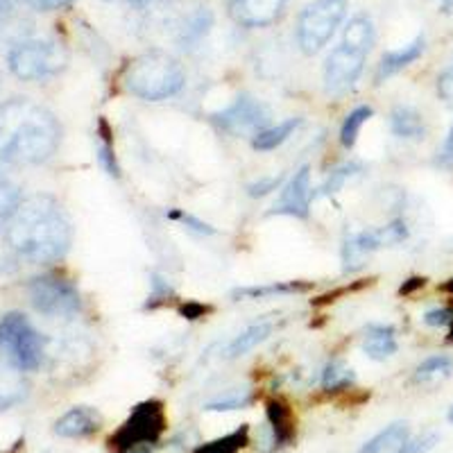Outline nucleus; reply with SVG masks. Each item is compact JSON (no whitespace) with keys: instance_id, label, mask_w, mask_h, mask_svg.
<instances>
[{"instance_id":"obj_1","label":"nucleus","mask_w":453,"mask_h":453,"mask_svg":"<svg viewBox=\"0 0 453 453\" xmlns=\"http://www.w3.org/2000/svg\"><path fill=\"white\" fill-rule=\"evenodd\" d=\"M5 226V241L12 252L30 263L62 261L71 250V220L64 206L48 193L21 200Z\"/></svg>"},{"instance_id":"obj_2","label":"nucleus","mask_w":453,"mask_h":453,"mask_svg":"<svg viewBox=\"0 0 453 453\" xmlns=\"http://www.w3.org/2000/svg\"><path fill=\"white\" fill-rule=\"evenodd\" d=\"M59 143L62 125L50 109L30 98L0 103V164H46Z\"/></svg>"},{"instance_id":"obj_3","label":"nucleus","mask_w":453,"mask_h":453,"mask_svg":"<svg viewBox=\"0 0 453 453\" xmlns=\"http://www.w3.org/2000/svg\"><path fill=\"white\" fill-rule=\"evenodd\" d=\"M123 84L132 96L145 100V103H161L184 88L186 73L173 55L150 50L134 57L125 66Z\"/></svg>"},{"instance_id":"obj_4","label":"nucleus","mask_w":453,"mask_h":453,"mask_svg":"<svg viewBox=\"0 0 453 453\" xmlns=\"http://www.w3.org/2000/svg\"><path fill=\"white\" fill-rule=\"evenodd\" d=\"M68 50L52 39H26L7 52V66L12 75L23 82H42L55 78L66 68Z\"/></svg>"},{"instance_id":"obj_5","label":"nucleus","mask_w":453,"mask_h":453,"mask_svg":"<svg viewBox=\"0 0 453 453\" xmlns=\"http://www.w3.org/2000/svg\"><path fill=\"white\" fill-rule=\"evenodd\" d=\"M0 354L14 370L35 372L43 363L46 342L26 315L10 311L0 318Z\"/></svg>"},{"instance_id":"obj_6","label":"nucleus","mask_w":453,"mask_h":453,"mask_svg":"<svg viewBox=\"0 0 453 453\" xmlns=\"http://www.w3.org/2000/svg\"><path fill=\"white\" fill-rule=\"evenodd\" d=\"M347 14V0H313L297 21V43L304 55H318Z\"/></svg>"},{"instance_id":"obj_7","label":"nucleus","mask_w":453,"mask_h":453,"mask_svg":"<svg viewBox=\"0 0 453 453\" xmlns=\"http://www.w3.org/2000/svg\"><path fill=\"white\" fill-rule=\"evenodd\" d=\"M165 431L164 403L157 399L139 403L120 428L109 438V449L116 453H127L136 447H150L161 440Z\"/></svg>"},{"instance_id":"obj_8","label":"nucleus","mask_w":453,"mask_h":453,"mask_svg":"<svg viewBox=\"0 0 453 453\" xmlns=\"http://www.w3.org/2000/svg\"><path fill=\"white\" fill-rule=\"evenodd\" d=\"M27 295L32 306L50 318H71L82 309L78 286L64 274H39L27 283Z\"/></svg>"},{"instance_id":"obj_9","label":"nucleus","mask_w":453,"mask_h":453,"mask_svg":"<svg viewBox=\"0 0 453 453\" xmlns=\"http://www.w3.org/2000/svg\"><path fill=\"white\" fill-rule=\"evenodd\" d=\"M408 238V226L403 220H392L390 225L379 226V229H363V232H347L342 241V270L345 273H356L365 265L367 258L376 250L386 245H396Z\"/></svg>"},{"instance_id":"obj_10","label":"nucleus","mask_w":453,"mask_h":453,"mask_svg":"<svg viewBox=\"0 0 453 453\" xmlns=\"http://www.w3.org/2000/svg\"><path fill=\"white\" fill-rule=\"evenodd\" d=\"M213 123L232 136H257L258 132L268 129L270 109L261 100L242 93L229 107L220 109L211 116Z\"/></svg>"},{"instance_id":"obj_11","label":"nucleus","mask_w":453,"mask_h":453,"mask_svg":"<svg viewBox=\"0 0 453 453\" xmlns=\"http://www.w3.org/2000/svg\"><path fill=\"white\" fill-rule=\"evenodd\" d=\"M367 52L340 43L331 50L325 64V91L331 98H340L354 88L365 68Z\"/></svg>"},{"instance_id":"obj_12","label":"nucleus","mask_w":453,"mask_h":453,"mask_svg":"<svg viewBox=\"0 0 453 453\" xmlns=\"http://www.w3.org/2000/svg\"><path fill=\"white\" fill-rule=\"evenodd\" d=\"M311 200H315V193L311 191V168L302 165L281 191V197L273 206V213L274 216L306 218Z\"/></svg>"},{"instance_id":"obj_13","label":"nucleus","mask_w":453,"mask_h":453,"mask_svg":"<svg viewBox=\"0 0 453 453\" xmlns=\"http://www.w3.org/2000/svg\"><path fill=\"white\" fill-rule=\"evenodd\" d=\"M288 0H229L234 21L242 27H265L279 19Z\"/></svg>"},{"instance_id":"obj_14","label":"nucleus","mask_w":453,"mask_h":453,"mask_svg":"<svg viewBox=\"0 0 453 453\" xmlns=\"http://www.w3.org/2000/svg\"><path fill=\"white\" fill-rule=\"evenodd\" d=\"M100 426H103V418H100V412L96 408L75 406L57 419L55 433L59 438L82 440L96 435Z\"/></svg>"},{"instance_id":"obj_15","label":"nucleus","mask_w":453,"mask_h":453,"mask_svg":"<svg viewBox=\"0 0 453 453\" xmlns=\"http://www.w3.org/2000/svg\"><path fill=\"white\" fill-rule=\"evenodd\" d=\"M424 50H426V39H424V35H419L411 43H406V46L386 52L381 57V62H379V68H376V84H381L383 80L392 78V75H396L406 66H411L412 62H418L419 57L424 55Z\"/></svg>"},{"instance_id":"obj_16","label":"nucleus","mask_w":453,"mask_h":453,"mask_svg":"<svg viewBox=\"0 0 453 453\" xmlns=\"http://www.w3.org/2000/svg\"><path fill=\"white\" fill-rule=\"evenodd\" d=\"M265 415H268L270 431H273V444L274 449H283L293 444L295 440V418L288 403H283L281 399H270L265 403Z\"/></svg>"},{"instance_id":"obj_17","label":"nucleus","mask_w":453,"mask_h":453,"mask_svg":"<svg viewBox=\"0 0 453 453\" xmlns=\"http://www.w3.org/2000/svg\"><path fill=\"white\" fill-rule=\"evenodd\" d=\"M390 129L396 139L422 141L426 136V123L424 116L411 104H399L390 113Z\"/></svg>"},{"instance_id":"obj_18","label":"nucleus","mask_w":453,"mask_h":453,"mask_svg":"<svg viewBox=\"0 0 453 453\" xmlns=\"http://www.w3.org/2000/svg\"><path fill=\"white\" fill-rule=\"evenodd\" d=\"M363 351L372 361H386L396 354V331L390 325H367L363 335Z\"/></svg>"},{"instance_id":"obj_19","label":"nucleus","mask_w":453,"mask_h":453,"mask_svg":"<svg viewBox=\"0 0 453 453\" xmlns=\"http://www.w3.org/2000/svg\"><path fill=\"white\" fill-rule=\"evenodd\" d=\"M313 288L309 281H273L263 286H242L232 293L236 302L241 299H268V297H286V295H302Z\"/></svg>"},{"instance_id":"obj_20","label":"nucleus","mask_w":453,"mask_h":453,"mask_svg":"<svg viewBox=\"0 0 453 453\" xmlns=\"http://www.w3.org/2000/svg\"><path fill=\"white\" fill-rule=\"evenodd\" d=\"M411 440V431L403 422H395L367 440L358 453H396Z\"/></svg>"},{"instance_id":"obj_21","label":"nucleus","mask_w":453,"mask_h":453,"mask_svg":"<svg viewBox=\"0 0 453 453\" xmlns=\"http://www.w3.org/2000/svg\"><path fill=\"white\" fill-rule=\"evenodd\" d=\"M27 381L14 367L0 365V411H10L27 396Z\"/></svg>"},{"instance_id":"obj_22","label":"nucleus","mask_w":453,"mask_h":453,"mask_svg":"<svg viewBox=\"0 0 453 453\" xmlns=\"http://www.w3.org/2000/svg\"><path fill=\"white\" fill-rule=\"evenodd\" d=\"M270 334H273V325H270V322H257V325L248 326V329L242 331L241 335H236V338L226 345L225 356L226 358H241V356H245L248 351H252L254 347L265 342V340L270 338Z\"/></svg>"},{"instance_id":"obj_23","label":"nucleus","mask_w":453,"mask_h":453,"mask_svg":"<svg viewBox=\"0 0 453 453\" xmlns=\"http://www.w3.org/2000/svg\"><path fill=\"white\" fill-rule=\"evenodd\" d=\"M342 43L356 48V50L370 52L374 46V23L367 14L351 16L347 23L345 32H342Z\"/></svg>"},{"instance_id":"obj_24","label":"nucleus","mask_w":453,"mask_h":453,"mask_svg":"<svg viewBox=\"0 0 453 453\" xmlns=\"http://www.w3.org/2000/svg\"><path fill=\"white\" fill-rule=\"evenodd\" d=\"M299 125H302V119H288V120H283V123L274 125V127L263 129V132H258V134L254 136L252 148L258 150V152H270V150H277L279 145L286 143V141H288L290 136L297 132Z\"/></svg>"},{"instance_id":"obj_25","label":"nucleus","mask_w":453,"mask_h":453,"mask_svg":"<svg viewBox=\"0 0 453 453\" xmlns=\"http://www.w3.org/2000/svg\"><path fill=\"white\" fill-rule=\"evenodd\" d=\"M21 186L0 164V226L7 225L14 216L16 206L21 204Z\"/></svg>"},{"instance_id":"obj_26","label":"nucleus","mask_w":453,"mask_h":453,"mask_svg":"<svg viewBox=\"0 0 453 453\" xmlns=\"http://www.w3.org/2000/svg\"><path fill=\"white\" fill-rule=\"evenodd\" d=\"M250 444V426L242 424L236 431L226 433L222 438L211 440V442H204L196 449L193 453H241L242 449Z\"/></svg>"},{"instance_id":"obj_27","label":"nucleus","mask_w":453,"mask_h":453,"mask_svg":"<svg viewBox=\"0 0 453 453\" xmlns=\"http://www.w3.org/2000/svg\"><path fill=\"white\" fill-rule=\"evenodd\" d=\"M453 370V358L447 354H438V356H431L422 365L415 370V383H422V386H433V383L442 381L451 374Z\"/></svg>"},{"instance_id":"obj_28","label":"nucleus","mask_w":453,"mask_h":453,"mask_svg":"<svg viewBox=\"0 0 453 453\" xmlns=\"http://www.w3.org/2000/svg\"><path fill=\"white\" fill-rule=\"evenodd\" d=\"M356 383V376L351 367H347L342 361H331L322 370V390L326 392H342L349 390Z\"/></svg>"},{"instance_id":"obj_29","label":"nucleus","mask_w":453,"mask_h":453,"mask_svg":"<svg viewBox=\"0 0 453 453\" xmlns=\"http://www.w3.org/2000/svg\"><path fill=\"white\" fill-rule=\"evenodd\" d=\"M372 119V107L363 104V107H356L354 111L347 113L345 123H342V129H340V143L342 148L351 150L361 136V129L367 120Z\"/></svg>"},{"instance_id":"obj_30","label":"nucleus","mask_w":453,"mask_h":453,"mask_svg":"<svg viewBox=\"0 0 453 453\" xmlns=\"http://www.w3.org/2000/svg\"><path fill=\"white\" fill-rule=\"evenodd\" d=\"M98 136H100V148H98L100 165L107 170V175L120 177V165H119V159H116V152H113L111 127H109V123L104 119H100L98 123Z\"/></svg>"},{"instance_id":"obj_31","label":"nucleus","mask_w":453,"mask_h":453,"mask_svg":"<svg viewBox=\"0 0 453 453\" xmlns=\"http://www.w3.org/2000/svg\"><path fill=\"white\" fill-rule=\"evenodd\" d=\"M213 26V14L209 10H200L196 16H193L191 21L186 23L184 35H181V43L186 46H197V43L209 35Z\"/></svg>"},{"instance_id":"obj_32","label":"nucleus","mask_w":453,"mask_h":453,"mask_svg":"<svg viewBox=\"0 0 453 453\" xmlns=\"http://www.w3.org/2000/svg\"><path fill=\"white\" fill-rule=\"evenodd\" d=\"M252 392L250 390H232L226 392V395L218 396L213 402L206 403V411L211 412H225V411H238V408H248L252 403Z\"/></svg>"},{"instance_id":"obj_33","label":"nucleus","mask_w":453,"mask_h":453,"mask_svg":"<svg viewBox=\"0 0 453 453\" xmlns=\"http://www.w3.org/2000/svg\"><path fill=\"white\" fill-rule=\"evenodd\" d=\"M358 170H361V165L358 164H345V165H340V168H335L334 173L326 177L325 184L319 186L318 193H315V197H325V196H334V193H338L340 188L347 184V180H349V177H354Z\"/></svg>"},{"instance_id":"obj_34","label":"nucleus","mask_w":453,"mask_h":453,"mask_svg":"<svg viewBox=\"0 0 453 453\" xmlns=\"http://www.w3.org/2000/svg\"><path fill=\"white\" fill-rule=\"evenodd\" d=\"M165 218H170V220H177L181 222V225L188 229V232L193 234H200V236H213L216 234V229H213L209 222L200 220L197 216H193V213H186L181 211V209H170V211H165Z\"/></svg>"},{"instance_id":"obj_35","label":"nucleus","mask_w":453,"mask_h":453,"mask_svg":"<svg viewBox=\"0 0 453 453\" xmlns=\"http://www.w3.org/2000/svg\"><path fill=\"white\" fill-rule=\"evenodd\" d=\"M170 297H175V290L165 281L161 274H152V290H150V297H148V304L145 309H157L159 304L168 302Z\"/></svg>"},{"instance_id":"obj_36","label":"nucleus","mask_w":453,"mask_h":453,"mask_svg":"<svg viewBox=\"0 0 453 453\" xmlns=\"http://www.w3.org/2000/svg\"><path fill=\"white\" fill-rule=\"evenodd\" d=\"M283 180H286V175H283V173H279V175L261 177V180L252 181V184L248 186V196H250V197H263V196H268V193L277 191L279 186L283 184Z\"/></svg>"},{"instance_id":"obj_37","label":"nucleus","mask_w":453,"mask_h":453,"mask_svg":"<svg viewBox=\"0 0 453 453\" xmlns=\"http://www.w3.org/2000/svg\"><path fill=\"white\" fill-rule=\"evenodd\" d=\"M424 322L428 326H447L451 329L453 326V309H433L424 315Z\"/></svg>"},{"instance_id":"obj_38","label":"nucleus","mask_w":453,"mask_h":453,"mask_svg":"<svg viewBox=\"0 0 453 453\" xmlns=\"http://www.w3.org/2000/svg\"><path fill=\"white\" fill-rule=\"evenodd\" d=\"M435 442H438V435H424L418 440H408L396 453H426L428 449L435 447Z\"/></svg>"},{"instance_id":"obj_39","label":"nucleus","mask_w":453,"mask_h":453,"mask_svg":"<svg viewBox=\"0 0 453 453\" xmlns=\"http://www.w3.org/2000/svg\"><path fill=\"white\" fill-rule=\"evenodd\" d=\"M438 91H440V96H442L444 103L453 104V59H451V66H449L447 71L440 75Z\"/></svg>"},{"instance_id":"obj_40","label":"nucleus","mask_w":453,"mask_h":453,"mask_svg":"<svg viewBox=\"0 0 453 453\" xmlns=\"http://www.w3.org/2000/svg\"><path fill=\"white\" fill-rule=\"evenodd\" d=\"M26 3L36 12H55V10H64V7L73 5L75 0H26Z\"/></svg>"},{"instance_id":"obj_41","label":"nucleus","mask_w":453,"mask_h":453,"mask_svg":"<svg viewBox=\"0 0 453 453\" xmlns=\"http://www.w3.org/2000/svg\"><path fill=\"white\" fill-rule=\"evenodd\" d=\"M180 313L184 315L186 319H197V318H204L209 313V306L200 304V302H186V304L180 306Z\"/></svg>"},{"instance_id":"obj_42","label":"nucleus","mask_w":453,"mask_h":453,"mask_svg":"<svg viewBox=\"0 0 453 453\" xmlns=\"http://www.w3.org/2000/svg\"><path fill=\"white\" fill-rule=\"evenodd\" d=\"M438 161L442 165H453V125H451V129H449L447 139H444L442 150H440Z\"/></svg>"},{"instance_id":"obj_43","label":"nucleus","mask_w":453,"mask_h":453,"mask_svg":"<svg viewBox=\"0 0 453 453\" xmlns=\"http://www.w3.org/2000/svg\"><path fill=\"white\" fill-rule=\"evenodd\" d=\"M12 12H14V0H0V26H5Z\"/></svg>"},{"instance_id":"obj_44","label":"nucleus","mask_w":453,"mask_h":453,"mask_svg":"<svg viewBox=\"0 0 453 453\" xmlns=\"http://www.w3.org/2000/svg\"><path fill=\"white\" fill-rule=\"evenodd\" d=\"M422 286H424V279H419V277L408 279V283H403L402 290H399V293L408 295V293H412V290H415V288H422Z\"/></svg>"},{"instance_id":"obj_45","label":"nucleus","mask_w":453,"mask_h":453,"mask_svg":"<svg viewBox=\"0 0 453 453\" xmlns=\"http://www.w3.org/2000/svg\"><path fill=\"white\" fill-rule=\"evenodd\" d=\"M438 3V7L442 12H451L453 10V0H435Z\"/></svg>"},{"instance_id":"obj_46","label":"nucleus","mask_w":453,"mask_h":453,"mask_svg":"<svg viewBox=\"0 0 453 453\" xmlns=\"http://www.w3.org/2000/svg\"><path fill=\"white\" fill-rule=\"evenodd\" d=\"M120 3H127V5H148L152 0H120Z\"/></svg>"},{"instance_id":"obj_47","label":"nucleus","mask_w":453,"mask_h":453,"mask_svg":"<svg viewBox=\"0 0 453 453\" xmlns=\"http://www.w3.org/2000/svg\"><path fill=\"white\" fill-rule=\"evenodd\" d=\"M442 290H444V293H451V295H453V279H449V281L444 283Z\"/></svg>"},{"instance_id":"obj_48","label":"nucleus","mask_w":453,"mask_h":453,"mask_svg":"<svg viewBox=\"0 0 453 453\" xmlns=\"http://www.w3.org/2000/svg\"><path fill=\"white\" fill-rule=\"evenodd\" d=\"M127 453H150V449L148 447H136V449H132V451H127Z\"/></svg>"},{"instance_id":"obj_49","label":"nucleus","mask_w":453,"mask_h":453,"mask_svg":"<svg viewBox=\"0 0 453 453\" xmlns=\"http://www.w3.org/2000/svg\"><path fill=\"white\" fill-rule=\"evenodd\" d=\"M449 422L453 424V406H451V411H449Z\"/></svg>"},{"instance_id":"obj_50","label":"nucleus","mask_w":453,"mask_h":453,"mask_svg":"<svg viewBox=\"0 0 453 453\" xmlns=\"http://www.w3.org/2000/svg\"><path fill=\"white\" fill-rule=\"evenodd\" d=\"M0 87H3V75H0Z\"/></svg>"}]
</instances>
